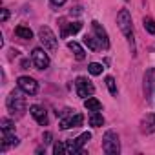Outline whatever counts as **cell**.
Instances as JSON below:
<instances>
[{
    "label": "cell",
    "instance_id": "2e32d148",
    "mask_svg": "<svg viewBox=\"0 0 155 155\" xmlns=\"http://www.w3.org/2000/svg\"><path fill=\"white\" fill-rule=\"evenodd\" d=\"M15 35L17 37H20V38H33V31L28 28V26H18L17 29H15Z\"/></svg>",
    "mask_w": 155,
    "mask_h": 155
},
{
    "label": "cell",
    "instance_id": "d6986e66",
    "mask_svg": "<svg viewBox=\"0 0 155 155\" xmlns=\"http://www.w3.org/2000/svg\"><path fill=\"white\" fill-rule=\"evenodd\" d=\"M0 130H2L4 133H11L15 130V122L9 120V119H2L0 120Z\"/></svg>",
    "mask_w": 155,
    "mask_h": 155
},
{
    "label": "cell",
    "instance_id": "603a6c76",
    "mask_svg": "<svg viewBox=\"0 0 155 155\" xmlns=\"http://www.w3.org/2000/svg\"><path fill=\"white\" fill-rule=\"evenodd\" d=\"M53 153H55V155H58V153H66V144L57 142V144L53 146Z\"/></svg>",
    "mask_w": 155,
    "mask_h": 155
},
{
    "label": "cell",
    "instance_id": "e0dca14e",
    "mask_svg": "<svg viewBox=\"0 0 155 155\" xmlns=\"http://www.w3.org/2000/svg\"><path fill=\"white\" fill-rule=\"evenodd\" d=\"M90 124H91L93 128H101V126L104 124V117H102L99 111H91V115H90Z\"/></svg>",
    "mask_w": 155,
    "mask_h": 155
},
{
    "label": "cell",
    "instance_id": "8992f818",
    "mask_svg": "<svg viewBox=\"0 0 155 155\" xmlns=\"http://www.w3.org/2000/svg\"><path fill=\"white\" fill-rule=\"evenodd\" d=\"M31 60H33L37 69H46L49 66V57H48V53L42 48H35L31 51Z\"/></svg>",
    "mask_w": 155,
    "mask_h": 155
},
{
    "label": "cell",
    "instance_id": "7402d4cb",
    "mask_svg": "<svg viewBox=\"0 0 155 155\" xmlns=\"http://www.w3.org/2000/svg\"><path fill=\"white\" fill-rule=\"evenodd\" d=\"M144 29L151 35H155V20L153 18H144Z\"/></svg>",
    "mask_w": 155,
    "mask_h": 155
},
{
    "label": "cell",
    "instance_id": "9a60e30c",
    "mask_svg": "<svg viewBox=\"0 0 155 155\" xmlns=\"http://www.w3.org/2000/svg\"><path fill=\"white\" fill-rule=\"evenodd\" d=\"M99 38H95V37H91V35H86L84 37V44L91 49V51H99L102 46H101V42H97Z\"/></svg>",
    "mask_w": 155,
    "mask_h": 155
},
{
    "label": "cell",
    "instance_id": "cb8c5ba5",
    "mask_svg": "<svg viewBox=\"0 0 155 155\" xmlns=\"http://www.w3.org/2000/svg\"><path fill=\"white\" fill-rule=\"evenodd\" d=\"M42 139H44V144H49V142H51V133H49V131H46Z\"/></svg>",
    "mask_w": 155,
    "mask_h": 155
},
{
    "label": "cell",
    "instance_id": "5b68a950",
    "mask_svg": "<svg viewBox=\"0 0 155 155\" xmlns=\"http://www.w3.org/2000/svg\"><path fill=\"white\" fill-rule=\"evenodd\" d=\"M75 90H77V95L82 97V99L91 97V95H93V91H95L93 84L86 79V77H79V79L75 81Z\"/></svg>",
    "mask_w": 155,
    "mask_h": 155
},
{
    "label": "cell",
    "instance_id": "ba28073f",
    "mask_svg": "<svg viewBox=\"0 0 155 155\" xmlns=\"http://www.w3.org/2000/svg\"><path fill=\"white\" fill-rule=\"evenodd\" d=\"M18 88L28 95H35L38 91V84H37L35 79H31V77H20L18 79Z\"/></svg>",
    "mask_w": 155,
    "mask_h": 155
},
{
    "label": "cell",
    "instance_id": "8fae6325",
    "mask_svg": "<svg viewBox=\"0 0 155 155\" xmlns=\"http://www.w3.org/2000/svg\"><path fill=\"white\" fill-rule=\"evenodd\" d=\"M29 113H31V117H33L40 126H46V124H48V113H46V110H44L42 106L33 104V106L29 108Z\"/></svg>",
    "mask_w": 155,
    "mask_h": 155
},
{
    "label": "cell",
    "instance_id": "44dd1931",
    "mask_svg": "<svg viewBox=\"0 0 155 155\" xmlns=\"http://www.w3.org/2000/svg\"><path fill=\"white\" fill-rule=\"evenodd\" d=\"M106 86H108V90H110L111 95H117V84H115L113 77H106Z\"/></svg>",
    "mask_w": 155,
    "mask_h": 155
},
{
    "label": "cell",
    "instance_id": "277c9868",
    "mask_svg": "<svg viewBox=\"0 0 155 155\" xmlns=\"http://www.w3.org/2000/svg\"><path fill=\"white\" fill-rule=\"evenodd\" d=\"M90 139H91V133L86 131V133H82L81 137L68 140V142H66V153H82V151H84L82 146H84Z\"/></svg>",
    "mask_w": 155,
    "mask_h": 155
},
{
    "label": "cell",
    "instance_id": "ffe728a7",
    "mask_svg": "<svg viewBox=\"0 0 155 155\" xmlns=\"http://www.w3.org/2000/svg\"><path fill=\"white\" fill-rule=\"evenodd\" d=\"M102 69H104V68H102V64H99V62H91V64L88 66V71H90L91 75H95V77H97V75H101V73H102Z\"/></svg>",
    "mask_w": 155,
    "mask_h": 155
},
{
    "label": "cell",
    "instance_id": "3957f363",
    "mask_svg": "<svg viewBox=\"0 0 155 155\" xmlns=\"http://www.w3.org/2000/svg\"><path fill=\"white\" fill-rule=\"evenodd\" d=\"M38 37H40V42L44 44V48H46V49L55 51V49L58 48V40H57L55 33H53L48 26H42V28L38 29Z\"/></svg>",
    "mask_w": 155,
    "mask_h": 155
},
{
    "label": "cell",
    "instance_id": "484cf974",
    "mask_svg": "<svg viewBox=\"0 0 155 155\" xmlns=\"http://www.w3.org/2000/svg\"><path fill=\"white\" fill-rule=\"evenodd\" d=\"M66 2V0H51V4H55V6H62Z\"/></svg>",
    "mask_w": 155,
    "mask_h": 155
},
{
    "label": "cell",
    "instance_id": "7c38bea8",
    "mask_svg": "<svg viewBox=\"0 0 155 155\" xmlns=\"http://www.w3.org/2000/svg\"><path fill=\"white\" fill-rule=\"evenodd\" d=\"M84 108H86L88 111H101V110H102V104H101L99 99L88 97V99H84Z\"/></svg>",
    "mask_w": 155,
    "mask_h": 155
},
{
    "label": "cell",
    "instance_id": "9c48e42d",
    "mask_svg": "<svg viewBox=\"0 0 155 155\" xmlns=\"http://www.w3.org/2000/svg\"><path fill=\"white\" fill-rule=\"evenodd\" d=\"M82 122H84V115H82V113H75V115H69V117H66V119L60 120V130L79 128Z\"/></svg>",
    "mask_w": 155,
    "mask_h": 155
},
{
    "label": "cell",
    "instance_id": "6da1fadb",
    "mask_svg": "<svg viewBox=\"0 0 155 155\" xmlns=\"http://www.w3.org/2000/svg\"><path fill=\"white\" fill-rule=\"evenodd\" d=\"M117 24L120 28V31L126 35V38L130 40L131 48H133V28H131V15L128 9H120L117 15Z\"/></svg>",
    "mask_w": 155,
    "mask_h": 155
},
{
    "label": "cell",
    "instance_id": "d4e9b609",
    "mask_svg": "<svg viewBox=\"0 0 155 155\" xmlns=\"http://www.w3.org/2000/svg\"><path fill=\"white\" fill-rule=\"evenodd\" d=\"M8 17H9L8 9H2V17H0V18H2V22H6V20H8Z\"/></svg>",
    "mask_w": 155,
    "mask_h": 155
},
{
    "label": "cell",
    "instance_id": "52a82bcc",
    "mask_svg": "<svg viewBox=\"0 0 155 155\" xmlns=\"http://www.w3.org/2000/svg\"><path fill=\"white\" fill-rule=\"evenodd\" d=\"M8 108L15 113H22L24 110H26V99L24 97H20V93H17V91H13L9 97H8Z\"/></svg>",
    "mask_w": 155,
    "mask_h": 155
},
{
    "label": "cell",
    "instance_id": "7a4b0ae2",
    "mask_svg": "<svg viewBox=\"0 0 155 155\" xmlns=\"http://www.w3.org/2000/svg\"><path fill=\"white\" fill-rule=\"evenodd\" d=\"M102 150L108 155H117L120 151V142H119V135L115 131H106L102 137Z\"/></svg>",
    "mask_w": 155,
    "mask_h": 155
},
{
    "label": "cell",
    "instance_id": "ac0fdd59",
    "mask_svg": "<svg viewBox=\"0 0 155 155\" xmlns=\"http://www.w3.org/2000/svg\"><path fill=\"white\" fill-rule=\"evenodd\" d=\"M142 124H144V131H148V133L155 131V113L146 115V119L142 120Z\"/></svg>",
    "mask_w": 155,
    "mask_h": 155
},
{
    "label": "cell",
    "instance_id": "30bf717a",
    "mask_svg": "<svg viewBox=\"0 0 155 155\" xmlns=\"http://www.w3.org/2000/svg\"><path fill=\"white\" fill-rule=\"evenodd\" d=\"M91 28H93V33L97 35V38H99V42H101V46L104 48V49H108L110 48V38H108V33H106V29L97 22V20H93L91 22Z\"/></svg>",
    "mask_w": 155,
    "mask_h": 155
},
{
    "label": "cell",
    "instance_id": "5bb4252c",
    "mask_svg": "<svg viewBox=\"0 0 155 155\" xmlns=\"http://www.w3.org/2000/svg\"><path fill=\"white\" fill-rule=\"evenodd\" d=\"M81 28H82V24H81V22H71V24H68V28H64V29H62V37H68V35H75V33H79V31H81Z\"/></svg>",
    "mask_w": 155,
    "mask_h": 155
},
{
    "label": "cell",
    "instance_id": "4fadbf2b",
    "mask_svg": "<svg viewBox=\"0 0 155 155\" xmlns=\"http://www.w3.org/2000/svg\"><path fill=\"white\" fill-rule=\"evenodd\" d=\"M68 48L73 51V55H75L77 60H84L86 58V53H84V49H82V46L79 42H68Z\"/></svg>",
    "mask_w": 155,
    "mask_h": 155
}]
</instances>
